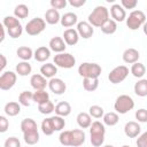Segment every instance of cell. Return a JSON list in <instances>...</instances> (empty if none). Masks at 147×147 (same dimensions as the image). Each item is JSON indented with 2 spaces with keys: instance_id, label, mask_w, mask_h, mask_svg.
Returning <instances> with one entry per match:
<instances>
[{
  "instance_id": "obj_1",
  "label": "cell",
  "mask_w": 147,
  "mask_h": 147,
  "mask_svg": "<svg viewBox=\"0 0 147 147\" xmlns=\"http://www.w3.org/2000/svg\"><path fill=\"white\" fill-rule=\"evenodd\" d=\"M85 139H86V134L80 129L64 130L59 136V140L62 146L79 147L85 142Z\"/></svg>"
},
{
  "instance_id": "obj_2",
  "label": "cell",
  "mask_w": 147,
  "mask_h": 147,
  "mask_svg": "<svg viewBox=\"0 0 147 147\" xmlns=\"http://www.w3.org/2000/svg\"><path fill=\"white\" fill-rule=\"evenodd\" d=\"M109 20V10L105 6H96L87 17V22L94 28H101Z\"/></svg>"
},
{
  "instance_id": "obj_3",
  "label": "cell",
  "mask_w": 147,
  "mask_h": 147,
  "mask_svg": "<svg viewBox=\"0 0 147 147\" xmlns=\"http://www.w3.org/2000/svg\"><path fill=\"white\" fill-rule=\"evenodd\" d=\"M105 136H106L105 124L99 121H94L92 125L90 126V137H91L90 140H91L92 146L94 147L102 146L105 142Z\"/></svg>"
},
{
  "instance_id": "obj_4",
  "label": "cell",
  "mask_w": 147,
  "mask_h": 147,
  "mask_svg": "<svg viewBox=\"0 0 147 147\" xmlns=\"http://www.w3.org/2000/svg\"><path fill=\"white\" fill-rule=\"evenodd\" d=\"M101 71V65L94 62H83L78 67V74L83 78H99Z\"/></svg>"
},
{
  "instance_id": "obj_5",
  "label": "cell",
  "mask_w": 147,
  "mask_h": 147,
  "mask_svg": "<svg viewBox=\"0 0 147 147\" xmlns=\"http://www.w3.org/2000/svg\"><path fill=\"white\" fill-rule=\"evenodd\" d=\"M134 108V101L133 99L127 95V94H121L119 96L116 98L115 103H114V109L116 110L117 114L124 115L132 110Z\"/></svg>"
},
{
  "instance_id": "obj_6",
  "label": "cell",
  "mask_w": 147,
  "mask_h": 147,
  "mask_svg": "<svg viewBox=\"0 0 147 147\" xmlns=\"http://www.w3.org/2000/svg\"><path fill=\"white\" fill-rule=\"evenodd\" d=\"M145 23H146V15L142 10H138V9L132 10L126 17V26L132 31L138 30Z\"/></svg>"
},
{
  "instance_id": "obj_7",
  "label": "cell",
  "mask_w": 147,
  "mask_h": 147,
  "mask_svg": "<svg viewBox=\"0 0 147 147\" xmlns=\"http://www.w3.org/2000/svg\"><path fill=\"white\" fill-rule=\"evenodd\" d=\"M45 28H46V21L40 17H34L26 23L24 29L29 36H38L45 30Z\"/></svg>"
},
{
  "instance_id": "obj_8",
  "label": "cell",
  "mask_w": 147,
  "mask_h": 147,
  "mask_svg": "<svg viewBox=\"0 0 147 147\" xmlns=\"http://www.w3.org/2000/svg\"><path fill=\"white\" fill-rule=\"evenodd\" d=\"M54 64L59 68L70 69L76 64V59L70 53H67V52L59 53L54 56Z\"/></svg>"
},
{
  "instance_id": "obj_9",
  "label": "cell",
  "mask_w": 147,
  "mask_h": 147,
  "mask_svg": "<svg viewBox=\"0 0 147 147\" xmlns=\"http://www.w3.org/2000/svg\"><path fill=\"white\" fill-rule=\"evenodd\" d=\"M129 75V68L126 65H117L115 67L108 75V79L111 84H119L122 83Z\"/></svg>"
},
{
  "instance_id": "obj_10",
  "label": "cell",
  "mask_w": 147,
  "mask_h": 147,
  "mask_svg": "<svg viewBox=\"0 0 147 147\" xmlns=\"http://www.w3.org/2000/svg\"><path fill=\"white\" fill-rule=\"evenodd\" d=\"M17 79V74L14 71H3L0 76V88L2 91L10 90L15 84Z\"/></svg>"
},
{
  "instance_id": "obj_11",
  "label": "cell",
  "mask_w": 147,
  "mask_h": 147,
  "mask_svg": "<svg viewBox=\"0 0 147 147\" xmlns=\"http://www.w3.org/2000/svg\"><path fill=\"white\" fill-rule=\"evenodd\" d=\"M76 30H77L79 37L83 38V39H90L93 36V33H94V28L87 21L78 22Z\"/></svg>"
},
{
  "instance_id": "obj_12",
  "label": "cell",
  "mask_w": 147,
  "mask_h": 147,
  "mask_svg": "<svg viewBox=\"0 0 147 147\" xmlns=\"http://www.w3.org/2000/svg\"><path fill=\"white\" fill-rule=\"evenodd\" d=\"M48 88H49L51 92H53L54 94L61 95V94H63V93L65 92L67 85H65V83H64L61 78L54 77V78L49 79V82H48Z\"/></svg>"
},
{
  "instance_id": "obj_13",
  "label": "cell",
  "mask_w": 147,
  "mask_h": 147,
  "mask_svg": "<svg viewBox=\"0 0 147 147\" xmlns=\"http://www.w3.org/2000/svg\"><path fill=\"white\" fill-rule=\"evenodd\" d=\"M141 127L138 122L130 121L124 125V133L127 138H137L140 136Z\"/></svg>"
},
{
  "instance_id": "obj_14",
  "label": "cell",
  "mask_w": 147,
  "mask_h": 147,
  "mask_svg": "<svg viewBox=\"0 0 147 147\" xmlns=\"http://www.w3.org/2000/svg\"><path fill=\"white\" fill-rule=\"evenodd\" d=\"M30 84L34 91H40L46 88V86L48 85V82H47V78H45L41 74H34L30 78Z\"/></svg>"
},
{
  "instance_id": "obj_15",
  "label": "cell",
  "mask_w": 147,
  "mask_h": 147,
  "mask_svg": "<svg viewBox=\"0 0 147 147\" xmlns=\"http://www.w3.org/2000/svg\"><path fill=\"white\" fill-rule=\"evenodd\" d=\"M110 16L115 22H123L126 20V11L119 3H114L110 7Z\"/></svg>"
},
{
  "instance_id": "obj_16",
  "label": "cell",
  "mask_w": 147,
  "mask_h": 147,
  "mask_svg": "<svg viewBox=\"0 0 147 147\" xmlns=\"http://www.w3.org/2000/svg\"><path fill=\"white\" fill-rule=\"evenodd\" d=\"M62 38H63V40L65 41L67 45H69V46H75V45L79 41V38H80V37H79V34H78V32H77L76 29L70 28V29H65V30L63 31Z\"/></svg>"
},
{
  "instance_id": "obj_17",
  "label": "cell",
  "mask_w": 147,
  "mask_h": 147,
  "mask_svg": "<svg viewBox=\"0 0 147 147\" xmlns=\"http://www.w3.org/2000/svg\"><path fill=\"white\" fill-rule=\"evenodd\" d=\"M48 46H49V49L52 52H55L56 54H59V53H63L65 51L67 44H65V41L63 40L62 37H53L49 40Z\"/></svg>"
},
{
  "instance_id": "obj_18",
  "label": "cell",
  "mask_w": 147,
  "mask_h": 147,
  "mask_svg": "<svg viewBox=\"0 0 147 147\" xmlns=\"http://www.w3.org/2000/svg\"><path fill=\"white\" fill-rule=\"evenodd\" d=\"M60 23H61V25H62L63 28L70 29V28L74 26L75 24H78V17H77V15H76L75 13L68 11V13H65V14H63V15L61 16Z\"/></svg>"
},
{
  "instance_id": "obj_19",
  "label": "cell",
  "mask_w": 147,
  "mask_h": 147,
  "mask_svg": "<svg viewBox=\"0 0 147 147\" xmlns=\"http://www.w3.org/2000/svg\"><path fill=\"white\" fill-rule=\"evenodd\" d=\"M123 61L127 64H133L136 62H138L139 57H140V54L139 52L136 49V48H126L124 52H123Z\"/></svg>"
},
{
  "instance_id": "obj_20",
  "label": "cell",
  "mask_w": 147,
  "mask_h": 147,
  "mask_svg": "<svg viewBox=\"0 0 147 147\" xmlns=\"http://www.w3.org/2000/svg\"><path fill=\"white\" fill-rule=\"evenodd\" d=\"M33 57L37 62H45L46 60H48L51 57V49L49 47L46 46H40L34 51Z\"/></svg>"
},
{
  "instance_id": "obj_21",
  "label": "cell",
  "mask_w": 147,
  "mask_h": 147,
  "mask_svg": "<svg viewBox=\"0 0 147 147\" xmlns=\"http://www.w3.org/2000/svg\"><path fill=\"white\" fill-rule=\"evenodd\" d=\"M40 74L45 78H54L55 75L57 74V67L54 63H45L40 67Z\"/></svg>"
},
{
  "instance_id": "obj_22",
  "label": "cell",
  "mask_w": 147,
  "mask_h": 147,
  "mask_svg": "<svg viewBox=\"0 0 147 147\" xmlns=\"http://www.w3.org/2000/svg\"><path fill=\"white\" fill-rule=\"evenodd\" d=\"M76 119H77V124H78V126H79L80 129H87V127H90V126L92 125V123H93L91 115H90L88 113H85V111L79 113V114L77 115Z\"/></svg>"
},
{
  "instance_id": "obj_23",
  "label": "cell",
  "mask_w": 147,
  "mask_h": 147,
  "mask_svg": "<svg viewBox=\"0 0 147 147\" xmlns=\"http://www.w3.org/2000/svg\"><path fill=\"white\" fill-rule=\"evenodd\" d=\"M45 21H46V23H48L51 25L57 24L61 21V15H60L59 10H56L54 8L47 9L45 13Z\"/></svg>"
},
{
  "instance_id": "obj_24",
  "label": "cell",
  "mask_w": 147,
  "mask_h": 147,
  "mask_svg": "<svg viewBox=\"0 0 147 147\" xmlns=\"http://www.w3.org/2000/svg\"><path fill=\"white\" fill-rule=\"evenodd\" d=\"M71 105L67 101H61L59 102L56 106H55V114L57 116H61V117H65V116H69L70 113H71Z\"/></svg>"
},
{
  "instance_id": "obj_25",
  "label": "cell",
  "mask_w": 147,
  "mask_h": 147,
  "mask_svg": "<svg viewBox=\"0 0 147 147\" xmlns=\"http://www.w3.org/2000/svg\"><path fill=\"white\" fill-rule=\"evenodd\" d=\"M5 114L9 117H14L16 115H18L21 113V105L20 102H15V101H10L8 103L5 105Z\"/></svg>"
},
{
  "instance_id": "obj_26",
  "label": "cell",
  "mask_w": 147,
  "mask_h": 147,
  "mask_svg": "<svg viewBox=\"0 0 147 147\" xmlns=\"http://www.w3.org/2000/svg\"><path fill=\"white\" fill-rule=\"evenodd\" d=\"M39 132H38V129L37 130H31V131H28V132H24L23 133V139L25 141L26 145L29 146H32V145H36L38 141H39Z\"/></svg>"
},
{
  "instance_id": "obj_27",
  "label": "cell",
  "mask_w": 147,
  "mask_h": 147,
  "mask_svg": "<svg viewBox=\"0 0 147 147\" xmlns=\"http://www.w3.org/2000/svg\"><path fill=\"white\" fill-rule=\"evenodd\" d=\"M15 70H16V74H17L18 76L24 77V76H28V75L31 74L32 67H31V64H30L28 61H21V62H18V63L16 64Z\"/></svg>"
},
{
  "instance_id": "obj_28",
  "label": "cell",
  "mask_w": 147,
  "mask_h": 147,
  "mask_svg": "<svg viewBox=\"0 0 147 147\" xmlns=\"http://www.w3.org/2000/svg\"><path fill=\"white\" fill-rule=\"evenodd\" d=\"M133 90H134V93L138 96H141V98L147 96V79H145V78L139 79L134 84Z\"/></svg>"
},
{
  "instance_id": "obj_29",
  "label": "cell",
  "mask_w": 147,
  "mask_h": 147,
  "mask_svg": "<svg viewBox=\"0 0 147 147\" xmlns=\"http://www.w3.org/2000/svg\"><path fill=\"white\" fill-rule=\"evenodd\" d=\"M16 54H17V56H18L22 61H29L30 59L33 57L34 52H33L30 47H28V46H21V47L17 48Z\"/></svg>"
},
{
  "instance_id": "obj_30",
  "label": "cell",
  "mask_w": 147,
  "mask_h": 147,
  "mask_svg": "<svg viewBox=\"0 0 147 147\" xmlns=\"http://www.w3.org/2000/svg\"><path fill=\"white\" fill-rule=\"evenodd\" d=\"M130 71H131V74H132L133 77H136L138 79H141L144 77V75L146 74V67L144 65V63L136 62V63L132 64Z\"/></svg>"
},
{
  "instance_id": "obj_31",
  "label": "cell",
  "mask_w": 147,
  "mask_h": 147,
  "mask_svg": "<svg viewBox=\"0 0 147 147\" xmlns=\"http://www.w3.org/2000/svg\"><path fill=\"white\" fill-rule=\"evenodd\" d=\"M102 121H103V124L105 125H108V126H114L118 123L119 121V116L117 113L115 111H109V113H105L103 117H102Z\"/></svg>"
},
{
  "instance_id": "obj_32",
  "label": "cell",
  "mask_w": 147,
  "mask_h": 147,
  "mask_svg": "<svg viewBox=\"0 0 147 147\" xmlns=\"http://www.w3.org/2000/svg\"><path fill=\"white\" fill-rule=\"evenodd\" d=\"M83 87L87 92H93L99 87V78H83Z\"/></svg>"
},
{
  "instance_id": "obj_33",
  "label": "cell",
  "mask_w": 147,
  "mask_h": 147,
  "mask_svg": "<svg viewBox=\"0 0 147 147\" xmlns=\"http://www.w3.org/2000/svg\"><path fill=\"white\" fill-rule=\"evenodd\" d=\"M49 101V94L48 92H46L45 90H40V91H34L33 92V102L41 105Z\"/></svg>"
},
{
  "instance_id": "obj_34",
  "label": "cell",
  "mask_w": 147,
  "mask_h": 147,
  "mask_svg": "<svg viewBox=\"0 0 147 147\" xmlns=\"http://www.w3.org/2000/svg\"><path fill=\"white\" fill-rule=\"evenodd\" d=\"M31 101H33V93L30 91H23L18 95V102L21 106L29 107L31 105Z\"/></svg>"
},
{
  "instance_id": "obj_35",
  "label": "cell",
  "mask_w": 147,
  "mask_h": 147,
  "mask_svg": "<svg viewBox=\"0 0 147 147\" xmlns=\"http://www.w3.org/2000/svg\"><path fill=\"white\" fill-rule=\"evenodd\" d=\"M100 29L105 34H113V33H115L117 31V22H115L114 20L109 18Z\"/></svg>"
},
{
  "instance_id": "obj_36",
  "label": "cell",
  "mask_w": 147,
  "mask_h": 147,
  "mask_svg": "<svg viewBox=\"0 0 147 147\" xmlns=\"http://www.w3.org/2000/svg\"><path fill=\"white\" fill-rule=\"evenodd\" d=\"M29 7L24 3H20L14 9V16L16 18H26L29 16Z\"/></svg>"
},
{
  "instance_id": "obj_37",
  "label": "cell",
  "mask_w": 147,
  "mask_h": 147,
  "mask_svg": "<svg viewBox=\"0 0 147 147\" xmlns=\"http://www.w3.org/2000/svg\"><path fill=\"white\" fill-rule=\"evenodd\" d=\"M37 129H38L37 123L32 118H24L21 122V131L23 133L24 132H28V131H31V130H37Z\"/></svg>"
},
{
  "instance_id": "obj_38",
  "label": "cell",
  "mask_w": 147,
  "mask_h": 147,
  "mask_svg": "<svg viewBox=\"0 0 147 147\" xmlns=\"http://www.w3.org/2000/svg\"><path fill=\"white\" fill-rule=\"evenodd\" d=\"M41 131H42V133L45 136H52L55 132V130L53 127V123H52L51 117L42 119V122H41Z\"/></svg>"
},
{
  "instance_id": "obj_39",
  "label": "cell",
  "mask_w": 147,
  "mask_h": 147,
  "mask_svg": "<svg viewBox=\"0 0 147 147\" xmlns=\"http://www.w3.org/2000/svg\"><path fill=\"white\" fill-rule=\"evenodd\" d=\"M38 110H39V113L42 114V115H49V114H52V113L55 110V106H54V103L49 100V101H47V102H45V103L38 105Z\"/></svg>"
},
{
  "instance_id": "obj_40",
  "label": "cell",
  "mask_w": 147,
  "mask_h": 147,
  "mask_svg": "<svg viewBox=\"0 0 147 147\" xmlns=\"http://www.w3.org/2000/svg\"><path fill=\"white\" fill-rule=\"evenodd\" d=\"M2 25H3L7 30H9V29H13V28H15V26L21 25V22H20L18 18H16L15 16H6V17L3 18V21H2Z\"/></svg>"
},
{
  "instance_id": "obj_41",
  "label": "cell",
  "mask_w": 147,
  "mask_h": 147,
  "mask_svg": "<svg viewBox=\"0 0 147 147\" xmlns=\"http://www.w3.org/2000/svg\"><path fill=\"white\" fill-rule=\"evenodd\" d=\"M52 119V123H53V127L55 131H62L65 126V121H64V117H61V116H52L51 117Z\"/></svg>"
},
{
  "instance_id": "obj_42",
  "label": "cell",
  "mask_w": 147,
  "mask_h": 147,
  "mask_svg": "<svg viewBox=\"0 0 147 147\" xmlns=\"http://www.w3.org/2000/svg\"><path fill=\"white\" fill-rule=\"evenodd\" d=\"M88 114L91 115V117H93V118H101V117H103V115H105V110H103V108L102 107H100V106H98V105H93V106H91L90 107V109H88Z\"/></svg>"
},
{
  "instance_id": "obj_43",
  "label": "cell",
  "mask_w": 147,
  "mask_h": 147,
  "mask_svg": "<svg viewBox=\"0 0 147 147\" xmlns=\"http://www.w3.org/2000/svg\"><path fill=\"white\" fill-rule=\"evenodd\" d=\"M136 119L138 123H147V109L145 108H140L136 111L134 114Z\"/></svg>"
},
{
  "instance_id": "obj_44",
  "label": "cell",
  "mask_w": 147,
  "mask_h": 147,
  "mask_svg": "<svg viewBox=\"0 0 147 147\" xmlns=\"http://www.w3.org/2000/svg\"><path fill=\"white\" fill-rule=\"evenodd\" d=\"M7 32H8V34H9L10 38L16 39V38H18V37L22 36V33H23V26H22V24H21V25H18V26H15V28H13V29L7 30Z\"/></svg>"
},
{
  "instance_id": "obj_45",
  "label": "cell",
  "mask_w": 147,
  "mask_h": 147,
  "mask_svg": "<svg viewBox=\"0 0 147 147\" xmlns=\"http://www.w3.org/2000/svg\"><path fill=\"white\" fill-rule=\"evenodd\" d=\"M3 147H21V141L16 137H9L5 140Z\"/></svg>"
},
{
  "instance_id": "obj_46",
  "label": "cell",
  "mask_w": 147,
  "mask_h": 147,
  "mask_svg": "<svg viewBox=\"0 0 147 147\" xmlns=\"http://www.w3.org/2000/svg\"><path fill=\"white\" fill-rule=\"evenodd\" d=\"M67 5H68V1H67V0H51V6H52V8L56 9V10L65 8Z\"/></svg>"
},
{
  "instance_id": "obj_47",
  "label": "cell",
  "mask_w": 147,
  "mask_h": 147,
  "mask_svg": "<svg viewBox=\"0 0 147 147\" xmlns=\"http://www.w3.org/2000/svg\"><path fill=\"white\" fill-rule=\"evenodd\" d=\"M138 5L137 0H121V6L124 9H134Z\"/></svg>"
},
{
  "instance_id": "obj_48",
  "label": "cell",
  "mask_w": 147,
  "mask_h": 147,
  "mask_svg": "<svg viewBox=\"0 0 147 147\" xmlns=\"http://www.w3.org/2000/svg\"><path fill=\"white\" fill-rule=\"evenodd\" d=\"M137 147H147V131L144 133H140V136L137 138Z\"/></svg>"
},
{
  "instance_id": "obj_49",
  "label": "cell",
  "mask_w": 147,
  "mask_h": 147,
  "mask_svg": "<svg viewBox=\"0 0 147 147\" xmlns=\"http://www.w3.org/2000/svg\"><path fill=\"white\" fill-rule=\"evenodd\" d=\"M9 127V122L7 119L6 116H0V132L1 133H5Z\"/></svg>"
},
{
  "instance_id": "obj_50",
  "label": "cell",
  "mask_w": 147,
  "mask_h": 147,
  "mask_svg": "<svg viewBox=\"0 0 147 147\" xmlns=\"http://www.w3.org/2000/svg\"><path fill=\"white\" fill-rule=\"evenodd\" d=\"M68 3L72 7H76V8H79L82 6H84L86 3V0H69Z\"/></svg>"
},
{
  "instance_id": "obj_51",
  "label": "cell",
  "mask_w": 147,
  "mask_h": 147,
  "mask_svg": "<svg viewBox=\"0 0 147 147\" xmlns=\"http://www.w3.org/2000/svg\"><path fill=\"white\" fill-rule=\"evenodd\" d=\"M0 60H1V65H0V71H3V69L7 65V59L3 54H0Z\"/></svg>"
},
{
  "instance_id": "obj_52",
  "label": "cell",
  "mask_w": 147,
  "mask_h": 147,
  "mask_svg": "<svg viewBox=\"0 0 147 147\" xmlns=\"http://www.w3.org/2000/svg\"><path fill=\"white\" fill-rule=\"evenodd\" d=\"M0 28H1V38H0V42H2V41L5 40V29H6V28H5L3 25H1Z\"/></svg>"
},
{
  "instance_id": "obj_53",
  "label": "cell",
  "mask_w": 147,
  "mask_h": 147,
  "mask_svg": "<svg viewBox=\"0 0 147 147\" xmlns=\"http://www.w3.org/2000/svg\"><path fill=\"white\" fill-rule=\"evenodd\" d=\"M142 31H144V33L147 36V21H146V23L142 25Z\"/></svg>"
},
{
  "instance_id": "obj_54",
  "label": "cell",
  "mask_w": 147,
  "mask_h": 147,
  "mask_svg": "<svg viewBox=\"0 0 147 147\" xmlns=\"http://www.w3.org/2000/svg\"><path fill=\"white\" fill-rule=\"evenodd\" d=\"M103 147H115V146H113V145H105Z\"/></svg>"
},
{
  "instance_id": "obj_55",
  "label": "cell",
  "mask_w": 147,
  "mask_h": 147,
  "mask_svg": "<svg viewBox=\"0 0 147 147\" xmlns=\"http://www.w3.org/2000/svg\"><path fill=\"white\" fill-rule=\"evenodd\" d=\"M122 147H130V146H127V145H123Z\"/></svg>"
},
{
  "instance_id": "obj_56",
  "label": "cell",
  "mask_w": 147,
  "mask_h": 147,
  "mask_svg": "<svg viewBox=\"0 0 147 147\" xmlns=\"http://www.w3.org/2000/svg\"><path fill=\"white\" fill-rule=\"evenodd\" d=\"M26 147H30V146H26Z\"/></svg>"
}]
</instances>
